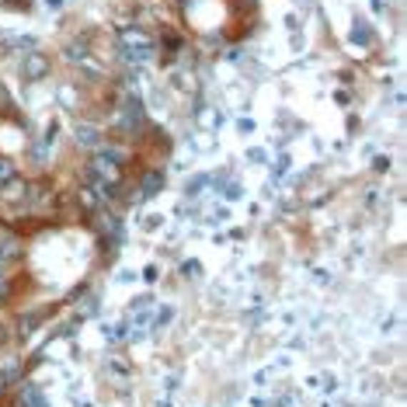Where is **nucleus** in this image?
Returning a JSON list of instances; mask_svg holds the SVG:
<instances>
[{"instance_id": "6e6552de", "label": "nucleus", "mask_w": 407, "mask_h": 407, "mask_svg": "<svg viewBox=\"0 0 407 407\" xmlns=\"http://www.w3.org/2000/svg\"><path fill=\"white\" fill-rule=\"evenodd\" d=\"M0 348H7V327H4V321H0Z\"/></svg>"}, {"instance_id": "1a4fd4ad", "label": "nucleus", "mask_w": 407, "mask_h": 407, "mask_svg": "<svg viewBox=\"0 0 407 407\" xmlns=\"http://www.w3.org/2000/svg\"><path fill=\"white\" fill-rule=\"evenodd\" d=\"M4 386H7V376H4V373H0V390H4Z\"/></svg>"}, {"instance_id": "0eeeda50", "label": "nucleus", "mask_w": 407, "mask_h": 407, "mask_svg": "<svg viewBox=\"0 0 407 407\" xmlns=\"http://www.w3.org/2000/svg\"><path fill=\"white\" fill-rule=\"evenodd\" d=\"M0 299H7V268H4V261H0Z\"/></svg>"}, {"instance_id": "423d86ee", "label": "nucleus", "mask_w": 407, "mask_h": 407, "mask_svg": "<svg viewBox=\"0 0 407 407\" xmlns=\"http://www.w3.org/2000/svg\"><path fill=\"white\" fill-rule=\"evenodd\" d=\"M14 178V164L7 161V157H0V185H7Z\"/></svg>"}, {"instance_id": "20e7f679", "label": "nucleus", "mask_w": 407, "mask_h": 407, "mask_svg": "<svg viewBox=\"0 0 407 407\" xmlns=\"http://www.w3.org/2000/svg\"><path fill=\"white\" fill-rule=\"evenodd\" d=\"M77 143L91 146V150H98V146H101V133H98L94 126H77Z\"/></svg>"}, {"instance_id": "f03ea898", "label": "nucleus", "mask_w": 407, "mask_h": 407, "mask_svg": "<svg viewBox=\"0 0 407 407\" xmlns=\"http://www.w3.org/2000/svg\"><path fill=\"white\" fill-rule=\"evenodd\" d=\"M18 254H21V241H18V233H11V230L0 226V261L18 258Z\"/></svg>"}, {"instance_id": "39448f33", "label": "nucleus", "mask_w": 407, "mask_h": 407, "mask_svg": "<svg viewBox=\"0 0 407 407\" xmlns=\"http://www.w3.org/2000/svg\"><path fill=\"white\" fill-rule=\"evenodd\" d=\"M21 401H25L28 407H46V401H42V393H39L35 386H25V393H21Z\"/></svg>"}, {"instance_id": "7ed1b4c3", "label": "nucleus", "mask_w": 407, "mask_h": 407, "mask_svg": "<svg viewBox=\"0 0 407 407\" xmlns=\"http://www.w3.org/2000/svg\"><path fill=\"white\" fill-rule=\"evenodd\" d=\"M46 70H49L46 56H28L25 66H21V74H25L28 81H39V77H46Z\"/></svg>"}, {"instance_id": "f257e3e1", "label": "nucleus", "mask_w": 407, "mask_h": 407, "mask_svg": "<svg viewBox=\"0 0 407 407\" xmlns=\"http://www.w3.org/2000/svg\"><path fill=\"white\" fill-rule=\"evenodd\" d=\"M122 164H126V150H119V146H101V150L91 157V174H94V181L119 185V178H122Z\"/></svg>"}]
</instances>
